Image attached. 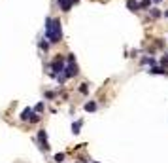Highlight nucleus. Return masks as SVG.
Wrapping results in <instances>:
<instances>
[{"label": "nucleus", "mask_w": 168, "mask_h": 163, "mask_svg": "<svg viewBox=\"0 0 168 163\" xmlns=\"http://www.w3.org/2000/svg\"><path fill=\"white\" fill-rule=\"evenodd\" d=\"M80 127H81V122H76V123L72 125V131H74V133H80Z\"/></svg>", "instance_id": "10"}, {"label": "nucleus", "mask_w": 168, "mask_h": 163, "mask_svg": "<svg viewBox=\"0 0 168 163\" xmlns=\"http://www.w3.org/2000/svg\"><path fill=\"white\" fill-rule=\"evenodd\" d=\"M64 68H66V64H64V59H62V57H57V59L53 61V67H51V70H53V74H55V76L64 74Z\"/></svg>", "instance_id": "2"}, {"label": "nucleus", "mask_w": 168, "mask_h": 163, "mask_svg": "<svg viewBox=\"0 0 168 163\" xmlns=\"http://www.w3.org/2000/svg\"><path fill=\"white\" fill-rule=\"evenodd\" d=\"M46 38L49 42H53V44L61 42L62 32H61V21L59 19H53V17L46 19Z\"/></svg>", "instance_id": "1"}, {"label": "nucleus", "mask_w": 168, "mask_h": 163, "mask_svg": "<svg viewBox=\"0 0 168 163\" xmlns=\"http://www.w3.org/2000/svg\"><path fill=\"white\" fill-rule=\"evenodd\" d=\"M142 63H144V64H153L155 61H153L151 57H144V59H142Z\"/></svg>", "instance_id": "12"}, {"label": "nucleus", "mask_w": 168, "mask_h": 163, "mask_svg": "<svg viewBox=\"0 0 168 163\" xmlns=\"http://www.w3.org/2000/svg\"><path fill=\"white\" fill-rule=\"evenodd\" d=\"M62 159H64V154H57V156H55V161H57V163L62 161Z\"/></svg>", "instance_id": "14"}, {"label": "nucleus", "mask_w": 168, "mask_h": 163, "mask_svg": "<svg viewBox=\"0 0 168 163\" xmlns=\"http://www.w3.org/2000/svg\"><path fill=\"white\" fill-rule=\"evenodd\" d=\"M85 110H87V112H95V110H96V104H95V103H87V104H85Z\"/></svg>", "instance_id": "8"}, {"label": "nucleus", "mask_w": 168, "mask_h": 163, "mask_svg": "<svg viewBox=\"0 0 168 163\" xmlns=\"http://www.w3.org/2000/svg\"><path fill=\"white\" fill-rule=\"evenodd\" d=\"M72 2H80V0H72Z\"/></svg>", "instance_id": "19"}, {"label": "nucleus", "mask_w": 168, "mask_h": 163, "mask_svg": "<svg viewBox=\"0 0 168 163\" xmlns=\"http://www.w3.org/2000/svg\"><path fill=\"white\" fill-rule=\"evenodd\" d=\"M149 72H151V74H162V72H164V70H162V68H161V67H153V68H151V70H149Z\"/></svg>", "instance_id": "11"}, {"label": "nucleus", "mask_w": 168, "mask_h": 163, "mask_svg": "<svg viewBox=\"0 0 168 163\" xmlns=\"http://www.w3.org/2000/svg\"><path fill=\"white\" fill-rule=\"evenodd\" d=\"M57 2L61 4V10H62V12H70V8H72V0H57Z\"/></svg>", "instance_id": "5"}, {"label": "nucleus", "mask_w": 168, "mask_h": 163, "mask_svg": "<svg viewBox=\"0 0 168 163\" xmlns=\"http://www.w3.org/2000/svg\"><path fill=\"white\" fill-rule=\"evenodd\" d=\"M34 110H36V112H42V110H43V103H40V104H36V108H34Z\"/></svg>", "instance_id": "15"}, {"label": "nucleus", "mask_w": 168, "mask_h": 163, "mask_svg": "<svg viewBox=\"0 0 168 163\" xmlns=\"http://www.w3.org/2000/svg\"><path fill=\"white\" fill-rule=\"evenodd\" d=\"M21 119H25V122H27V119H28V122H38V119H40V116H36L32 108H25V110H23V114H21Z\"/></svg>", "instance_id": "3"}, {"label": "nucleus", "mask_w": 168, "mask_h": 163, "mask_svg": "<svg viewBox=\"0 0 168 163\" xmlns=\"http://www.w3.org/2000/svg\"><path fill=\"white\" fill-rule=\"evenodd\" d=\"M77 74V67H76V61H68V64H66L64 68V76L66 78H72V76Z\"/></svg>", "instance_id": "4"}, {"label": "nucleus", "mask_w": 168, "mask_h": 163, "mask_svg": "<svg viewBox=\"0 0 168 163\" xmlns=\"http://www.w3.org/2000/svg\"><path fill=\"white\" fill-rule=\"evenodd\" d=\"M38 138L42 140V144H43V148L47 150L49 146H47V135H46V131H40V133H38Z\"/></svg>", "instance_id": "6"}, {"label": "nucleus", "mask_w": 168, "mask_h": 163, "mask_svg": "<svg viewBox=\"0 0 168 163\" xmlns=\"http://www.w3.org/2000/svg\"><path fill=\"white\" fill-rule=\"evenodd\" d=\"M151 17H161V12H159V10H151Z\"/></svg>", "instance_id": "13"}, {"label": "nucleus", "mask_w": 168, "mask_h": 163, "mask_svg": "<svg viewBox=\"0 0 168 163\" xmlns=\"http://www.w3.org/2000/svg\"><path fill=\"white\" fill-rule=\"evenodd\" d=\"M149 6H151V0H142V2H140V8H142V10L149 8Z\"/></svg>", "instance_id": "9"}, {"label": "nucleus", "mask_w": 168, "mask_h": 163, "mask_svg": "<svg viewBox=\"0 0 168 163\" xmlns=\"http://www.w3.org/2000/svg\"><path fill=\"white\" fill-rule=\"evenodd\" d=\"M153 2H161V0H153Z\"/></svg>", "instance_id": "20"}, {"label": "nucleus", "mask_w": 168, "mask_h": 163, "mask_svg": "<svg viewBox=\"0 0 168 163\" xmlns=\"http://www.w3.org/2000/svg\"><path fill=\"white\" fill-rule=\"evenodd\" d=\"M161 63H162V67H166V64H168V57H162V61H161Z\"/></svg>", "instance_id": "17"}, {"label": "nucleus", "mask_w": 168, "mask_h": 163, "mask_svg": "<svg viewBox=\"0 0 168 163\" xmlns=\"http://www.w3.org/2000/svg\"><path fill=\"white\" fill-rule=\"evenodd\" d=\"M164 15H166V17H168V10H166V12H164Z\"/></svg>", "instance_id": "18"}, {"label": "nucleus", "mask_w": 168, "mask_h": 163, "mask_svg": "<svg viewBox=\"0 0 168 163\" xmlns=\"http://www.w3.org/2000/svg\"><path fill=\"white\" fill-rule=\"evenodd\" d=\"M80 91H81V93H87V91H89V87H87V83H83V85H81V87H80Z\"/></svg>", "instance_id": "16"}, {"label": "nucleus", "mask_w": 168, "mask_h": 163, "mask_svg": "<svg viewBox=\"0 0 168 163\" xmlns=\"http://www.w3.org/2000/svg\"><path fill=\"white\" fill-rule=\"evenodd\" d=\"M127 6H129V10H132V12H136V10H140V4H136L134 0H129V2H127Z\"/></svg>", "instance_id": "7"}]
</instances>
